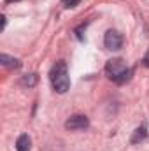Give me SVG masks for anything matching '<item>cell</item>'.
Returning <instances> with one entry per match:
<instances>
[{
	"mask_svg": "<svg viewBox=\"0 0 149 151\" xmlns=\"http://www.w3.org/2000/svg\"><path fill=\"white\" fill-rule=\"evenodd\" d=\"M30 146H32V139L27 134H21L16 141V151H30Z\"/></svg>",
	"mask_w": 149,
	"mask_h": 151,
	"instance_id": "7",
	"label": "cell"
},
{
	"mask_svg": "<svg viewBox=\"0 0 149 151\" xmlns=\"http://www.w3.org/2000/svg\"><path fill=\"white\" fill-rule=\"evenodd\" d=\"M142 65L144 67H149V51L144 55V58H142Z\"/></svg>",
	"mask_w": 149,
	"mask_h": 151,
	"instance_id": "9",
	"label": "cell"
},
{
	"mask_svg": "<svg viewBox=\"0 0 149 151\" xmlns=\"http://www.w3.org/2000/svg\"><path fill=\"white\" fill-rule=\"evenodd\" d=\"M5 2H7V4H9V2H18V0H5Z\"/></svg>",
	"mask_w": 149,
	"mask_h": 151,
	"instance_id": "11",
	"label": "cell"
},
{
	"mask_svg": "<svg viewBox=\"0 0 149 151\" xmlns=\"http://www.w3.org/2000/svg\"><path fill=\"white\" fill-rule=\"evenodd\" d=\"M105 74L116 84H126L133 77V67H126L121 58H112L105 63Z\"/></svg>",
	"mask_w": 149,
	"mask_h": 151,
	"instance_id": "1",
	"label": "cell"
},
{
	"mask_svg": "<svg viewBox=\"0 0 149 151\" xmlns=\"http://www.w3.org/2000/svg\"><path fill=\"white\" fill-rule=\"evenodd\" d=\"M146 137H148V127H146V125H140L139 128H135V132H133L130 142H132V144H139V142H142Z\"/></svg>",
	"mask_w": 149,
	"mask_h": 151,
	"instance_id": "6",
	"label": "cell"
},
{
	"mask_svg": "<svg viewBox=\"0 0 149 151\" xmlns=\"http://www.w3.org/2000/svg\"><path fill=\"white\" fill-rule=\"evenodd\" d=\"M79 2H81V0H69V2H67V5H65V7H69V9H70V7H75V5H77V4H79Z\"/></svg>",
	"mask_w": 149,
	"mask_h": 151,
	"instance_id": "10",
	"label": "cell"
},
{
	"mask_svg": "<svg viewBox=\"0 0 149 151\" xmlns=\"http://www.w3.org/2000/svg\"><path fill=\"white\" fill-rule=\"evenodd\" d=\"M63 2H69V0H63Z\"/></svg>",
	"mask_w": 149,
	"mask_h": 151,
	"instance_id": "12",
	"label": "cell"
},
{
	"mask_svg": "<svg viewBox=\"0 0 149 151\" xmlns=\"http://www.w3.org/2000/svg\"><path fill=\"white\" fill-rule=\"evenodd\" d=\"M90 127V121L86 116L82 114H74L70 116L67 121H65V128L67 130H72V132H77V130H86Z\"/></svg>",
	"mask_w": 149,
	"mask_h": 151,
	"instance_id": "4",
	"label": "cell"
},
{
	"mask_svg": "<svg viewBox=\"0 0 149 151\" xmlns=\"http://www.w3.org/2000/svg\"><path fill=\"white\" fill-rule=\"evenodd\" d=\"M37 81H39V76L37 74H27V76H23L21 77V84L23 86H28V88H34L35 84H37Z\"/></svg>",
	"mask_w": 149,
	"mask_h": 151,
	"instance_id": "8",
	"label": "cell"
},
{
	"mask_svg": "<svg viewBox=\"0 0 149 151\" xmlns=\"http://www.w3.org/2000/svg\"><path fill=\"white\" fill-rule=\"evenodd\" d=\"M104 46L109 51H119L123 47V35L117 30H107L104 35Z\"/></svg>",
	"mask_w": 149,
	"mask_h": 151,
	"instance_id": "3",
	"label": "cell"
},
{
	"mask_svg": "<svg viewBox=\"0 0 149 151\" xmlns=\"http://www.w3.org/2000/svg\"><path fill=\"white\" fill-rule=\"evenodd\" d=\"M0 63H2L4 67H9V69H19V67H21V62H19L18 58H12V56H9V55H5V53L0 55Z\"/></svg>",
	"mask_w": 149,
	"mask_h": 151,
	"instance_id": "5",
	"label": "cell"
},
{
	"mask_svg": "<svg viewBox=\"0 0 149 151\" xmlns=\"http://www.w3.org/2000/svg\"><path fill=\"white\" fill-rule=\"evenodd\" d=\"M49 81L54 88V91L58 93H67V90L70 88V77H69V69L67 63L63 60L56 62L49 72Z\"/></svg>",
	"mask_w": 149,
	"mask_h": 151,
	"instance_id": "2",
	"label": "cell"
}]
</instances>
